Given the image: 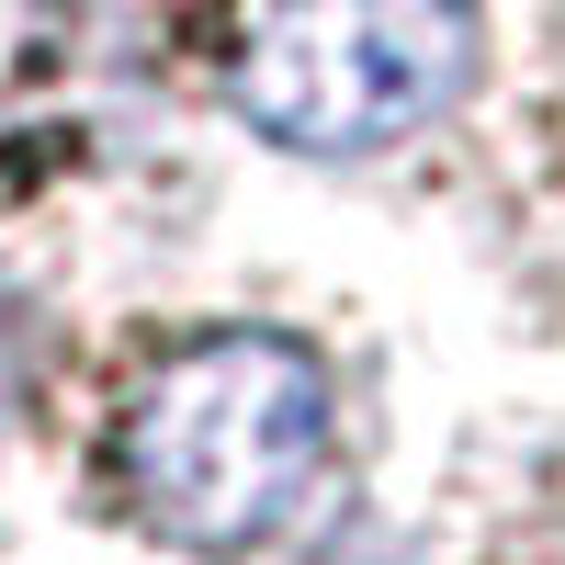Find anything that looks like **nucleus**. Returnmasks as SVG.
<instances>
[{
    "instance_id": "obj_3",
    "label": "nucleus",
    "mask_w": 565,
    "mask_h": 565,
    "mask_svg": "<svg viewBox=\"0 0 565 565\" xmlns=\"http://www.w3.org/2000/svg\"><path fill=\"white\" fill-rule=\"evenodd\" d=\"M340 565H407V554H396V543H362V554H340Z\"/></svg>"
},
{
    "instance_id": "obj_1",
    "label": "nucleus",
    "mask_w": 565,
    "mask_h": 565,
    "mask_svg": "<svg viewBox=\"0 0 565 565\" xmlns=\"http://www.w3.org/2000/svg\"><path fill=\"white\" fill-rule=\"evenodd\" d=\"M125 476L148 498V521L204 543V554H238L271 543L328 476V373L295 340H204L181 351L148 407L125 430Z\"/></svg>"
},
{
    "instance_id": "obj_4",
    "label": "nucleus",
    "mask_w": 565,
    "mask_h": 565,
    "mask_svg": "<svg viewBox=\"0 0 565 565\" xmlns=\"http://www.w3.org/2000/svg\"><path fill=\"white\" fill-rule=\"evenodd\" d=\"M0 396H12V328H0Z\"/></svg>"
},
{
    "instance_id": "obj_2",
    "label": "nucleus",
    "mask_w": 565,
    "mask_h": 565,
    "mask_svg": "<svg viewBox=\"0 0 565 565\" xmlns=\"http://www.w3.org/2000/svg\"><path fill=\"white\" fill-rule=\"evenodd\" d=\"M476 79V0H271L238 114L295 159H373L463 103Z\"/></svg>"
}]
</instances>
